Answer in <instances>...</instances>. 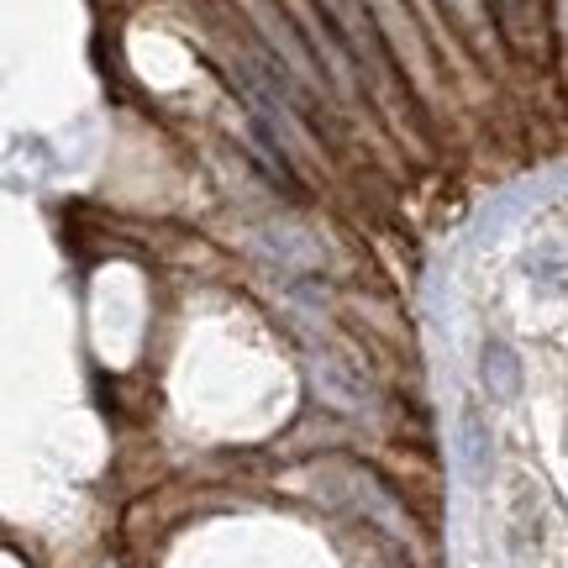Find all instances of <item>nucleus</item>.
I'll use <instances>...</instances> for the list:
<instances>
[{"label":"nucleus","instance_id":"nucleus-2","mask_svg":"<svg viewBox=\"0 0 568 568\" xmlns=\"http://www.w3.org/2000/svg\"><path fill=\"white\" fill-rule=\"evenodd\" d=\"M485 385L495 400H516V389H521V364H516V353L506 343H485Z\"/></svg>","mask_w":568,"mask_h":568},{"label":"nucleus","instance_id":"nucleus-3","mask_svg":"<svg viewBox=\"0 0 568 568\" xmlns=\"http://www.w3.org/2000/svg\"><path fill=\"white\" fill-rule=\"evenodd\" d=\"M453 6H468V0H453Z\"/></svg>","mask_w":568,"mask_h":568},{"label":"nucleus","instance_id":"nucleus-1","mask_svg":"<svg viewBox=\"0 0 568 568\" xmlns=\"http://www.w3.org/2000/svg\"><path fill=\"white\" fill-rule=\"evenodd\" d=\"M458 464H464V479H485L489 468V426L479 422V410H464V422H458Z\"/></svg>","mask_w":568,"mask_h":568}]
</instances>
